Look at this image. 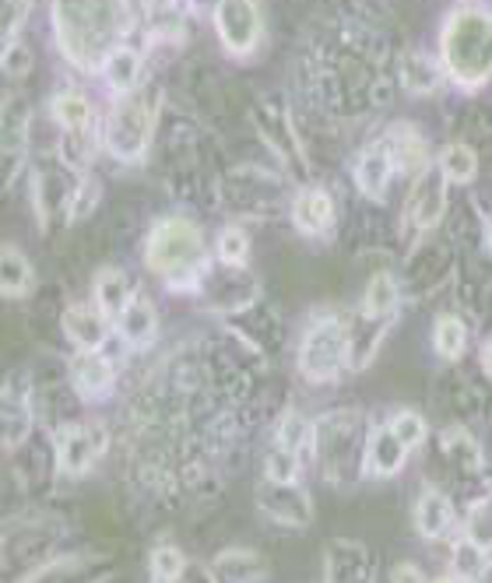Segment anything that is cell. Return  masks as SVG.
<instances>
[{
    "label": "cell",
    "instance_id": "obj_1",
    "mask_svg": "<svg viewBox=\"0 0 492 583\" xmlns=\"http://www.w3.org/2000/svg\"><path fill=\"white\" fill-rule=\"evenodd\" d=\"M53 36L81 71H99L130 28V0H53Z\"/></svg>",
    "mask_w": 492,
    "mask_h": 583
},
{
    "label": "cell",
    "instance_id": "obj_2",
    "mask_svg": "<svg viewBox=\"0 0 492 583\" xmlns=\"http://www.w3.org/2000/svg\"><path fill=\"white\" fill-rule=\"evenodd\" d=\"M144 261L148 267L166 278L176 292L198 289L207 271V243L198 221L184 215L159 218L144 243Z\"/></svg>",
    "mask_w": 492,
    "mask_h": 583
},
{
    "label": "cell",
    "instance_id": "obj_3",
    "mask_svg": "<svg viewBox=\"0 0 492 583\" xmlns=\"http://www.w3.org/2000/svg\"><path fill=\"white\" fill-rule=\"evenodd\" d=\"M489 39H492V22L489 11L482 8H457L451 18L443 22L440 33V67L454 85L465 92L482 88L492 74V56H489Z\"/></svg>",
    "mask_w": 492,
    "mask_h": 583
},
{
    "label": "cell",
    "instance_id": "obj_4",
    "mask_svg": "<svg viewBox=\"0 0 492 583\" xmlns=\"http://www.w3.org/2000/svg\"><path fill=\"white\" fill-rule=\"evenodd\" d=\"M313 429L310 457L320 465V474L338 489H349L363 478V454H366V415L359 408H335L324 411Z\"/></svg>",
    "mask_w": 492,
    "mask_h": 583
},
{
    "label": "cell",
    "instance_id": "obj_5",
    "mask_svg": "<svg viewBox=\"0 0 492 583\" xmlns=\"http://www.w3.org/2000/svg\"><path fill=\"white\" fill-rule=\"evenodd\" d=\"M159 124V96L155 92H138L116 99V106L106 113L99 127L102 148L121 159V162H141L148 155Z\"/></svg>",
    "mask_w": 492,
    "mask_h": 583
},
{
    "label": "cell",
    "instance_id": "obj_6",
    "mask_svg": "<svg viewBox=\"0 0 492 583\" xmlns=\"http://www.w3.org/2000/svg\"><path fill=\"white\" fill-rule=\"evenodd\" d=\"M67 528L56 517H22L0 537V562L11 576L25 580L56 559V545L64 542Z\"/></svg>",
    "mask_w": 492,
    "mask_h": 583
},
{
    "label": "cell",
    "instance_id": "obj_7",
    "mask_svg": "<svg viewBox=\"0 0 492 583\" xmlns=\"http://www.w3.org/2000/svg\"><path fill=\"white\" fill-rule=\"evenodd\" d=\"M349 358V320L341 313H324L303 334L300 372L310 383H331L345 369Z\"/></svg>",
    "mask_w": 492,
    "mask_h": 583
},
{
    "label": "cell",
    "instance_id": "obj_8",
    "mask_svg": "<svg viewBox=\"0 0 492 583\" xmlns=\"http://www.w3.org/2000/svg\"><path fill=\"white\" fill-rule=\"evenodd\" d=\"M218 201L226 204V212L250 215V218H272L286 204V190L281 179L261 169H232L218 183Z\"/></svg>",
    "mask_w": 492,
    "mask_h": 583
},
{
    "label": "cell",
    "instance_id": "obj_9",
    "mask_svg": "<svg viewBox=\"0 0 492 583\" xmlns=\"http://www.w3.org/2000/svg\"><path fill=\"white\" fill-rule=\"evenodd\" d=\"M454 275V243L443 232H422L415 239V246L408 253L405 264V286H401V295H432L440 292L446 281Z\"/></svg>",
    "mask_w": 492,
    "mask_h": 583
},
{
    "label": "cell",
    "instance_id": "obj_10",
    "mask_svg": "<svg viewBox=\"0 0 492 583\" xmlns=\"http://www.w3.org/2000/svg\"><path fill=\"white\" fill-rule=\"evenodd\" d=\"M253 130L261 134V141L272 148V155L286 166L292 176H306V155H303V138L295 130L289 110L278 99L264 96L253 102Z\"/></svg>",
    "mask_w": 492,
    "mask_h": 583
},
{
    "label": "cell",
    "instance_id": "obj_11",
    "mask_svg": "<svg viewBox=\"0 0 492 583\" xmlns=\"http://www.w3.org/2000/svg\"><path fill=\"white\" fill-rule=\"evenodd\" d=\"M212 22L229 56H250L264 39V14L257 0H215Z\"/></svg>",
    "mask_w": 492,
    "mask_h": 583
},
{
    "label": "cell",
    "instance_id": "obj_12",
    "mask_svg": "<svg viewBox=\"0 0 492 583\" xmlns=\"http://www.w3.org/2000/svg\"><path fill=\"white\" fill-rule=\"evenodd\" d=\"M198 292L204 299V306L212 313H218V317H226V320L240 317L243 309L261 303V286L247 267H222L218 264V271L207 267Z\"/></svg>",
    "mask_w": 492,
    "mask_h": 583
},
{
    "label": "cell",
    "instance_id": "obj_13",
    "mask_svg": "<svg viewBox=\"0 0 492 583\" xmlns=\"http://www.w3.org/2000/svg\"><path fill=\"white\" fill-rule=\"evenodd\" d=\"M28 155V106L18 96H0V193L14 187Z\"/></svg>",
    "mask_w": 492,
    "mask_h": 583
},
{
    "label": "cell",
    "instance_id": "obj_14",
    "mask_svg": "<svg viewBox=\"0 0 492 583\" xmlns=\"http://www.w3.org/2000/svg\"><path fill=\"white\" fill-rule=\"evenodd\" d=\"M110 451V432L99 422H74L56 432V465L64 474H88Z\"/></svg>",
    "mask_w": 492,
    "mask_h": 583
},
{
    "label": "cell",
    "instance_id": "obj_15",
    "mask_svg": "<svg viewBox=\"0 0 492 583\" xmlns=\"http://www.w3.org/2000/svg\"><path fill=\"white\" fill-rule=\"evenodd\" d=\"M437 457L443 471L454 478V482L468 485L475 478H482L485 471V457H482V446L475 440V432L465 426H446L437 432Z\"/></svg>",
    "mask_w": 492,
    "mask_h": 583
},
{
    "label": "cell",
    "instance_id": "obj_16",
    "mask_svg": "<svg viewBox=\"0 0 492 583\" xmlns=\"http://www.w3.org/2000/svg\"><path fill=\"white\" fill-rule=\"evenodd\" d=\"M446 215V183L440 173H419L412 176V190L405 201V229L412 239H419L422 232H432Z\"/></svg>",
    "mask_w": 492,
    "mask_h": 583
},
{
    "label": "cell",
    "instance_id": "obj_17",
    "mask_svg": "<svg viewBox=\"0 0 492 583\" xmlns=\"http://www.w3.org/2000/svg\"><path fill=\"white\" fill-rule=\"evenodd\" d=\"M257 510L281 528H310L313 499L303 482H261L257 489Z\"/></svg>",
    "mask_w": 492,
    "mask_h": 583
},
{
    "label": "cell",
    "instance_id": "obj_18",
    "mask_svg": "<svg viewBox=\"0 0 492 583\" xmlns=\"http://www.w3.org/2000/svg\"><path fill=\"white\" fill-rule=\"evenodd\" d=\"M324 583H377V556L355 537H335L324 548Z\"/></svg>",
    "mask_w": 492,
    "mask_h": 583
},
{
    "label": "cell",
    "instance_id": "obj_19",
    "mask_svg": "<svg viewBox=\"0 0 492 583\" xmlns=\"http://www.w3.org/2000/svg\"><path fill=\"white\" fill-rule=\"evenodd\" d=\"M67 377H71L74 394L85 397V401H99L113 391L116 366L102 348L99 352H74L67 358Z\"/></svg>",
    "mask_w": 492,
    "mask_h": 583
},
{
    "label": "cell",
    "instance_id": "obj_20",
    "mask_svg": "<svg viewBox=\"0 0 492 583\" xmlns=\"http://www.w3.org/2000/svg\"><path fill=\"white\" fill-rule=\"evenodd\" d=\"M289 215H292V226L300 229L303 236L320 239V236H327L335 229L338 201H335V193L324 190V187H303L289 201Z\"/></svg>",
    "mask_w": 492,
    "mask_h": 583
},
{
    "label": "cell",
    "instance_id": "obj_21",
    "mask_svg": "<svg viewBox=\"0 0 492 583\" xmlns=\"http://www.w3.org/2000/svg\"><path fill=\"white\" fill-rule=\"evenodd\" d=\"M352 179H355V190H359L366 201H373V204L387 201V193H391V179H394V162H391V155H387L383 141H373V144L363 148L359 159H355Z\"/></svg>",
    "mask_w": 492,
    "mask_h": 583
},
{
    "label": "cell",
    "instance_id": "obj_22",
    "mask_svg": "<svg viewBox=\"0 0 492 583\" xmlns=\"http://www.w3.org/2000/svg\"><path fill=\"white\" fill-rule=\"evenodd\" d=\"M106 559L92 556V552H81V556H61L50 559L42 570L28 573L18 583H106Z\"/></svg>",
    "mask_w": 492,
    "mask_h": 583
},
{
    "label": "cell",
    "instance_id": "obj_23",
    "mask_svg": "<svg viewBox=\"0 0 492 583\" xmlns=\"http://www.w3.org/2000/svg\"><path fill=\"white\" fill-rule=\"evenodd\" d=\"M64 327V338L74 345V352H99L106 348L110 341V320L102 317L96 306H85V303H71L61 317Z\"/></svg>",
    "mask_w": 492,
    "mask_h": 583
},
{
    "label": "cell",
    "instance_id": "obj_24",
    "mask_svg": "<svg viewBox=\"0 0 492 583\" xmlns=\"http://www.w3.org/2000/svg\"><path fill=\"white\" fill-rule=\"evenodd\" d=\"M408 446L401 443L398 436L387 426L373 429L366 436V454H363V474H373V478H394L401 468H405L408 460Z\"/></svg>",
    "mask_w": 492,
    "mask_h": 583
},
{
    "label": "cell",
    "instance_id": "obj_25",
    "mask_svg": "<svg viewBox=\"0 0 492 583\" xmlns=\"http://www.w3.org/2000/svg\"><path fill=\"white\" fill-rule=\"evenodd\" d=\"M387 144V155L394 162V173L405 176H419L429 169V144L415 127L398 124L394 130H387V138H380Z\"/></svg>",
    "mask_w": 492,
    "mask_h": 583
},
{
    "label": "cell",
    "instance_id": "obj_26",
    "mask_svg": "<svg viewBox=\"0 0 492 583\" xmlns=\"http://www.w3.org/2000/svg\"><path fill=\"white\" fill-rule=\"evenodd\" d=\"M412 520H415V531L426 542H437L446 531L454 528V499L446 496L443 489L429 485L419 499H415V510H412Z\"/></svg>",
    "mask_w": 492,
    "mask_h": 583
},
{
    "label": "cell",
    "instance_id": "obj_27",
    "mask_svg": "<svg viewBox=\"0 0 492 583\" xmlns=\"http://www.w3.org/2000/svg\"><path fill=\"white\" fill-rule=\"evenodd\" d=\"M398 81H401V88H405L408 96L429 99V96H437L443 88L446 74L440 67V60H432L429 53H405V56H401V64H398Z\"/></svg>",
    "mask_w": 492,
    "mask_h": 583
},
{
    "label": "cell",
    "instance_id": "obj_28",
    "mask_svg": "<svg viewBox=\"0 0 492 583\" xmlns=\"http://www.w3.org/2000/svg\"><path fill=\"white\" fill-rule=\"evenodd\" d=\"M215 583H257L267 573V559L253 548H226L207 566Z\"/></svg>",
    "mask_w": 492,
    "mask_h": 583
},
{
    "label": "cell",
    "instance_id": "obj_29",
    "mask_svg": "<svg viewBox=\"0 0 492 583\" xmlns=\"http://www.w3.org/2000/svg\"><path fill=\"white\" fill-rule=\"evenodd\" d=\"M116 327H121V334L127 345L134 348H148L159 334V309L152 299L144 295H130V303L121 309V317H116Z\"/></svg>",
    "mask_w": 492,
    "mask_h": 583
},
{
    "label": "cell",
    "instance_id": "obj_30",
    "mask_svg": "<svg viewBox=\"0 0 492 583\" xmlns=\"http://www.w3.org/2000/svg\"><path fill=\"white\" fill-rule=\"evenodd\" d=\"M141 64H144V56L127 47V42H121L116 50L106 53V60H102V81H106L110 92L121 99V96H130L134 88L141 85Z\"/></svg>",
    "mask_w": 492,
    "mask_h": 583
},
{
    "label": "cell",
    "instance_id": "obj_31",
    "mask_svg": "<svg viewBox=\"0 0 492 583\" xmlns=\"http://www.w3.org/2000/svg\"><path fill=\"white\" fill-rule=\"evenodd\" d=\"M33 432V405L11 386H0V446H22Z\"/></svg>",
    "mask_w": 492,
    "mask_h": 583
},
{
    "label": "cell",
    "instance_id": "obj_32",
    "mask_svg": "<svg viewBox=\"0 0 492 583\" xmlns=\"http://www.w3.org/2000/svg\"><path fill=\"white\" fill-rule=\"evenodd\" d=\"M398 303H401V281L391 271H377L366 281V292H363V320L391 324Z\"/></svg>",
    "mask_w": 492,
    "mask_h": 583
},
{
    "label": "cell",
    "instance_id": "obj_33",
    "mask_svg": "<svg viewBox=\"0 0 492 583\" xmlns=\"http://www.w3.org/2000/svg\"><path fill=\"white\" fill-rule=\"evenodd\" d=\"M36 289V271L33 261L25 257V250L0 243V295L4 299H25Z\"/></svg>",
    "mask_w": 492,
    "mask_h": 583
},
{
    "label": "cell",
    "instance_id": "obj_34",
    "mask_svg": "<svg viewBox=\"0 0 492 583\" xmlns=\"http://www.w3.org/2000/svg\"><path fill=\"white\" fill-rule=\"evenodd\" d=\"M437 173H440L443 183L468 187V183H475V176H479V152L465 141L443 144L440 155H437Z\"/></svg>",
    "mask_w": 492,
    "mask_h": 583
},
{
    "label": "cell",
    "instance_id": "obj_35",
    "mask_svg": "<svg viewBox=\"0 0 492 583\" xmlns=\"http://www.w3.org/2000/svg\"><path fill=\"white\" fill-rule=\"evenodd\" d=\"M92 295H96V309L102 313L106 320H116L121 317V309L130 303V278L121 271V267H102L96 275V286H92Z\"/></svg>",
    "mask_w": 492,
    "mask_h": 583
},
{
    "label": "cell",
    "instance_id": "obj_36",
    "mask_svg": "<svg viewBox=\"0 0 492 583\" xmlns=\"http://www.w3.org/2000/svg\"><path fill=\"white\" fill-rule=\"evenodd\" d=\"M50 113L64 134H88V127H92V119H96V110H92V102H88V96L74 92V88H64V92L53 96Z\"/></svg>",
    "mask_w": 492,
    "mask_h": 583
},
{
    "label": "cell",
    "instance_id": "obj_37",
    "mask_svg": "<svg viewBox=\"0 0 492 583\" xmlns=\"http://www.w3.org/2000/svg\"><path fill=\"white\" fill-rule=\"evenodd\" d=\"M468 341H471L468 324L457 313H440L437 324H432V348H437L443 363H457L468 352Z\"/></svg>",
    "mask_w": 492,
    "mask_h": 583
},
{
    "label": "cell",
    "instance_id": "obj_38",
    "mask_svg": "<svg viewBox=\"0 0 492 583\" xmlns=\"http://www.w3.org/2000/svg\"><path fill=\"white\" fill-rule=\"evenodd\" d=\"M451 576L457 583H485L489 576V548H479L465 534L451 545Z\"/></svg>",
    "mask_w": 492,
    "mask_h": 583
},
{
    "label": "cell",
    "instance_id": "obj_39",
    "mask_svg": "<svg viewBox=\"0 0 492 583\" xmlns=\"http://www.w3.org/2000/svg\"><path fill=\"white\" fill-rule=\"evenodd\" d=\"M275 446H281V451L295 454L306 465V457L313 451V429H310V418L303 411H286L278 418L275 426Z\"/></svg>",
    "mask_w": 492,
    "mask_h": 583
},
{
    "label": "cell",
    "instance_id": "obj_40",
    "mask_svg": "<svg viewBox=\"0 0 492 583\" xmlns=\"http://www.w3.org/2000/svg\"><path fill=\"white\" fill-rule=\"evenodd\" d=\"M215 257L222 267H247L250 257V236L243 226H226L215 236Z\"/></svg>",
    "mask_w": 492,
    "mask_h": 583
},
{
    "label": "cell",
    "instance_id": "obj_41",
    "mask_svg": "<svg viewBox=\"0 0 492 583\" xmlns=\"http://www.w3.org/2000/svg\"><path fill=\"white\" fill-rule=\"evenodd\" d=\"M99 201H102V183H99L96 176L78 173V179H74V187H71L67 218H71V221H85V218L99 207Z\"/></svg>",
    "mask_w": 492,
    "mask_h": 583
},
{
    "label": "cell",
    "instance_id": "obj_42",
    "mask_svg": "<svg viewBox=\"0 0 492 583\" xmlns=\"http://www.w3.org/2000/svg\"><path fill=\"white\" fill-rule=\"evenodd\" d=\"M187 566V556L176 545H155L152 556H148V570H152V580H162V583H176Z\"/></svg>",
    "mask_w": 492,
    "mask_h": 583
},
{
    "label": "cell",
    "instance_id": "obj_43",
    "mask_svg": "<svg viewBox=\"0 0 492 583\" xmlns=\"http://www.w3.org/2000/svg\"><path fill=\"white\" fill-rule=\"evenodd\" d=\"M387 429L394 432V436L408 446V451H415V446H422L426 436H429V426H426V418L419 411H412V408H401L391 415V422H387Z\"/></svg>",
    "mask_w": 492,
    "mask_h": 583
},
{
    "label": "cell",
    "instance_id": "obj_44",
    "mask_svg": "<svg viewBox=\"0 0 492 583\" xmlns=\"http://www.w3.org/2000/svg\"><path fill=\"white\" fill-rule=\"evenodd\" d=\"M303 478V460L281 451V446H272L264 457V482H300Z\"/></svg>",
    "mask_w": 492,
    "mask_h": 583
},
{
    "label": "cell",
    "instance_id": "obj_45",
    "mask_svg": "<svg viewBox=\"0 0 492 583\" xmlns=\"http://www.w3.org/2000/svg\"><path fill=\"white\" fill-rule=\"evenodd\" d=\"M489 510H492V503H489V496L482 492L479 499H471L468 514H465V537H468V542H475V545H479V548H489V545H492V524H489Z\"/></svg>",
    "mask_w": 492,
    "mask_h": 583
},
{
    "label": "cell",
    "instance_id": "obj_46",
    "mask_svg": "<svg viewBox=\"0 0 492 583\" xmlns=\"http://www.w3.org/2000/svg\"><path fill=\"white\" fill-rule=\"evenodd\" d=\"M28 8H33V0H0V53L18 39L22 25L28 18Z\"/></svg>",
    "mask_w": 492,
    "mask_h": 583
},
{
    "label": "cell",
    "instance_id": "obj_47",
    "mask_svg": "<svg viewBox=\"0 0 492 583\" xmlns=\"http://www.w3.org/2000/svg\"><path fill=\"white\" fill-rule=\"evenodd\" d=\"M0 67H4L8 78H28V74H33V67H36L33 47H28V42H22V39H14L11 47H4V53H0Z\"/></svg>",
    "mask_w": 492,
    "mask_h": 583
},
{
    "label": "cell",
    "instance_id": "obj_48",
    "mask_svg": "<svg viewBox=\"0 0 492 583\" xmlns=\"http://www.w3.org/2000/svg\"><path fill=\"white\" fill-rule=\"evenodd\" d=\"M391 583H426V573L419 562H398L391 570Z\"/></svg>",
    "mask_w": 492,
    "mask_h": 583
},
{
    "label": "cell",
    "instance_id": "obj_49",
    "mask_svg": "<svg viewBox=\"0 0 492 583\" xmlns=\"http://www.w3.org/2000/svg\"><path fill=\"white\" fill-rule=\"evenodd\" d=\"M176 583H215L212 580V570L207 566H201V562H187L184 566V573H180V580Z\"/></svg>",
    "mask_w": 492,
    "mask_h": 583
},
{
    "label": "cell",
    "instance_id": "obj_50",
    "mask_svg": "<svg viewBox=\"0 0 492 583\" xmlns=\"http://www.w3.org/2000/svg\"><path fill=\"white\" fill-rule=\"evenodd\" d=\"M426 583H457L454 576H437V580H426Z\"/></svg>",
    "mask_w": 492,
    "mask_h": 583
},
{
    "label": "cell",
    "instance_id": "obj_51",
    "mask_svg": "<svg viewBox=\"0 0 492 583\" xmlns=\"http://www.w3.org/2000/svg\"><path fill=\"white\" fill-rule=\"evenodd\" d=\"M152 583H162V580H152Z\"/></svg>",
    "mask_w": 492,
    "mask_h": 583
}]
</instances>
